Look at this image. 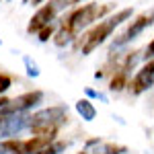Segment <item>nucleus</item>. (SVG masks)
Instances as JSON below:
<instances>
[{
	"mask_svg": "<svg viewBox=\"0 0 154 154\" xmlns=\"http://www.w3.org/2000/svg\"><path fill=\"white\" fill-rule=\"evenodd\" d=\"M134 17V8H121V11L113 12L109 17H103L101 21H97L86 33L82 35V39L78 41V49L82 56H91L95 49H99V45H103L109 37L113 35V31L119 25H123L125 21H130Z\"/></svg>",
	"mask_w": 154,
	"mask_h": 154,
	"instance_id": "obj_1",
	"label": "nucleus"
},
{
	"mask_svg": "<svg viewBox=\"0 0 154 154\" xmlns=\"http://www.w3.org/2000/svg\"><path fill=\"white\" fill-rule=\"evenodd\" d=\"M111 11H113V4H111V2H105V4H97V2L82 4V6H78V8H74L62 23H58V29L64 31V33H68V35L76 41V37H78L80 31L88 29V27L95 25L97 21H101V19L107 17Z\"/></svg>",
	"mask_w": 154,
	"mask_h": 154,
	"instance_id": "obj_2",
	"label": "nucleus"
},
{
	"mask_svg": "<svg viewBox=\"0 0 154 154\" xmlns=\"http://www.w3.org/2000/svg\"><path fill=\"white\" fill-rule=\"evenodd\" d=\"M66 123H68V107L54 105L31 113L29 131L37 136H58L62 125H66Z\"/></svg>",
	"mask_w": 154,
	"mask_h": 154,
	"instance_id": "obj_3",
	"label": "nucleus"
},
{
	"mask_svg": "<svg viewBox=\"0 0 154 154\" xmlns=\"http://www.w3.org/2000/svg\"><path fill=\"white\" fill-rule=\"evenodd\" d=\"M68 6H70L68 0H45V2L37 8L35 14L29 19L27 33H29V35H37V31H39L41 27H45L48 23L56 21L58 12H62L64 8H68Z\"/></svg>",
	"mask_w": 154,
	"mask_h": 154,
	"instance_id": "obj_4",
	"label": "nucleus"
},
{
	"mask_svg": "<svg viewBox=\"0 0 154 154\" xmlns=\"http://www.w3.org/2000/svg\"><path fill=\"white\" fill-rule=\"evenodd\" d=\"M152 25H154V8L142 12V14H138V17L125 27V31H121V33L113 39L111 51H115V49H119V48H123V45H128V43H131L134 39H138V37L142 35L148 27H152Z\"/></svg>",
	"mask_w": 154,
	"mask_h": 154,
	"instance_id": "obj_5",
	"label": "nucleus"
},
{
	"mask_svg": "<svg viewBox=\"0 0 154 154\" xmlns=\"http://www.w3.org/2000/svg\"><path fill=\"white\" fill-rule=\"evenodd\" d=\"M39 103H43V93L41 91H29V93H23V95L11 99L6 107H2V111L6 115H12V113H23V111H31L35 109Z\"/></svg>",
	"mask_w": 154,
	"mask_h": 154,
	"instance_id": "obj_6",
	"label": "nucleus"
},
{
	"mask_svg": "<svg viewBox=\"0 0 154 154\" xmlns=\"http://www.w3.org/2000/svg\"><path fill=\"white\" fill-rule=\"evenodd\" d=\"M152 86H154V60L150 58V60H146V64L128 82V88H130V93L134 97H138L142 93H146L148 88H152Z\"/></svg>",
	"mask_w": 154,
	"mask_h": 154,
	"instance_id": "obj_7",
	"label": "nucleus"
},
{
	"mask_svg": "<svg viewBox=\"0 0 154 154\" xmlns=\"http://www.w3.org/2000/svg\"><path fill=\"white\" fill-rule=\"evenodd\" d=\"M86 148L91 154H125L128 148L125 146H119V144H113V142H105L101 138H93L86 142Z\"/></svg>",
	"mask_w": 154,
	"mask_h": 154,
	"instance_id": "obj_8",
	"label": "nucleus"
},
{
	"mask_svg": "<svg viewBox=\"0 0 154 154\" xmlns=\"http://www.w3.org/2000/svg\"><path fill=\"white\" fill-rule=\"evenodd\" d=\"M76 113L80 115V117L84 119V121H93V119L97 117V109L95 105L88 101V99H80V101H76Z\"/></svg>",
	"mask_w": 154,
	"mask_h": 154,
	"instance_id": "obj_9",
	"label": "nucleus"
},
{
	"mask_svg": "<svg viewBox=\"0 0 154 154\" xmlns=\"http://www.w3.org/2000/svg\"><path fill=\"white\" fill-rule=\"evenodd\" d=\"M128 72H123V70H113V76H111V80H109V91L111 93H121L125 86H128Z\"/></svg>",
	"mask_w": 154,
	"mask_h": 154,
	"instance_id": "obj_10",
	"label": "nucleus"
},
{
	"mask_svg": "<svg viewBox=\"0 0 154 154\" xmlns=\"http://www.w3.org/2000/svg\"><path fill=\"white\" fill-rule=\"evenodd\" d=\"M23 140L21 138H2L0 140V154H21Z\"/></svg>",
	"mask_w": 154,
	"mask_h": 154,
	"instance_id": "obj_11",
	"label": "nucleus"
},
{
	"mask_svg": "<svg viewBox=\"0 0 154 154\" xmlns=\"http://www.w3.org/2000/svg\"><path fill=\"white\" fill-rule=\"evenodd\" d=\"M66 148H68V144H66V142H62V140H54V142L48 144L45 148L35 150V152H27V154H62V152H66Z\"/></svg>",
	"mask_w": 154,
	"mask_h": 154,
	"instance_id": "obj_12",
	"label": "nucleus"
},
{
	"mask_svg": "<svg viewBox=\"0 0 154 154\" xmlns=\"http://www.w3.org/2000/svg\"><path fill=\"white\" fill-rule=\"evenodd\" d=\"M56 29H58V23H56V21L48 23L45 27H41V29L37 31V39H39L41 43H48L49 39H54V33H56Z\"/></svg>",
	"mask_w": 154,
	"mask_h": 154,
	"instance_id": "obj_13",
	"label": "nucleus"
},
{
	"mask_svg": "<svg viewBox=\"0 0 154 154\" xmlns=\"http://www.w3.org/2000/svg\"><path fill=\"white\" fill-rule=\"evenodd\" d=\"M23 62H25V68H27V74H29L31 78H37V76H39V66H37L29 56H25Z\"/></svg>",
	"mask_w": 154,
	"mask_h": 154,
	"instance_id": "obj_14",
	"label": "nucleus"
},
{
	"mask_svg": "<svg viewBox=\"0 0 154 154\" xmlns=\"http://www.w3.org/2000/svg\"><path fill=\"white\" fill-rule=\"evenodd\" d=\"M11 86H12V78L8 74H2V72H0V95H4Z\"/></svg>",
	"mask_w": 154,
	"mask_h": 154,
	"instance_id": "obj_15",
	"label": "nucleus"
},
{
	"mask_svg": "<svg viewBox=\"0 0 154 154\" xmlns=\"http://www.w3.org/2000/svg\"><path fill=\"white\" fill-rule=\"evenodd\" d=\"M86 95L91 97V99H99V101H103V103H109L107 101V97L103 93H99V91H93V88H86Z\"/></svg>",
	"mask_w": 154,
	"mask_h": 154,
	"instance_id": "obj_16",
	"label": "nucleus"
},
{
	"mask_svg": "<svg viewBox=\"0 0 154 154\" xmlns=\"http://www.w3.org/2000/svg\"><path fill=\"white\" fill-rule=\"evenodd\" d=\"M154 58V39L148 43V48H146V54H144V60H150Z\"/></svg>",
	"mask_w": 154,
	"mask_h": 154,
	"instance_id": "obj_17",
	"label": "nucleus"
},
{
	"mask_svg": "<svg viewBox=\"0 0 154 154\" xmlns=\"http://www.w3.org/2000/svg\"><path fill=\"white\" fill-rule=\"evenodd\" d=\"M8 101H11V99H8V97L0 95V109H2V107H6V103H8Z\"/></svg>",
	"mask_w": 154,
	"mask_h": 154,
	"instance_id": "obj_18",
	"label": "nucleus"
},
{
	"mask_svg": "<svg viewBox=\"0 0 154 154\" xmlns=\"http://www.w3.org/2000/svg\"><path fill=\"white\" fill-rule=\"evenodd\" d=\"M6 119H8V115H6V113H4V111L0 109V125H2V123H4Z\"/></svg>",
	"mask_w": 154,
	"mask_h": 154,
	"instance_id": "obj_19",
	"label": "nucleus"
},
{
	"mask_svg": "<svg viewBox=\"0 0 154 154\" xmlns=\"http://www.w3.org/2000/svg\"><path fill=\"white\" fill-rule=\"evenodd\" d=\"M29 2H31V4H35V6H37V4H43L45 0H29Z\"/></svg>",
	"mask_w": 154,
	"mask_h": 154,
	"instance_id": "obj_20",
	"label": "nucleus"
},
{
	"mask_svg": "<svg viewBox=\"0 0 154 154\" xmlns=\"http://www.w3.org/2000/svg\"><path fill=\"white\" fill-rule=\"evenodd\" d=\"M68 2H70V4H80L82 0H68Z\"/></svg>",
	"mask_w": 154,
	"mask_h": 154,
	"instance_id": "obj_21",
	"label": "nucleus"
},
{
	"mask_svg": "<svg viewBox=\"0 0 154 154\" xmlns=\"http://www.w3.org/2000/svg\"><path fill=\"white\" fill-rule=\"evenodd\" d=\"M78 154H88V150H84V152H78Z\"/></svg>",
	"mask_w": 154,
	"mask_h": 154,
	"instance_id": "obj_22",
	"label": "nucleus"
},
{
	"mask_svg": "<svg viewBox=\"0 0 154 154\" xmlns=\"http://www.w3.org/2000/svg\"><path fill=\"white\" fill-rule=\"evenodd\" d=\"M25 2H29V0H25Z\"/></svg>",
	"mask_w": 154,
	"mask_h": 154,
	"instance_id": "obj_23",
	"label": "nucleus"
},
{
	"mask_svg": "<svg viewBox=\"0 0 154 154\" xmlns=\"http://www.w3.org/2000/svg\"><path fill=\"white\" fill-rule=\"evenodd\" d=\"M8 2H12V0H8Z\"/></svg>",
	"mask_w": 154,
	"mask_h": 154,
	"instance_id": "obj_24",
	"label": "nucleus"
},
{
	"mask_svg": "<svg viewBox=\"0 0 154 154\" xmlns=\"http://www.w3.org/2000/svg\"><path fill=\"white\" fill-rule=\"evenodd\" d=\"M0 2H2V0H0Z\"/></svg>",
	"mask_w": 154,
	"mask_h": 154,
	"instance_id": "obj_25",
	"label": "nucleus"
},
{
	"mask_svg": "<svg viewBox=\"0 0 154 154\" xmlns=\"http://www.w3.org/2000/svg\"><path fill=\"white\" fill-rule=\"evenodd\" d=\"M0 43H2V41H0Z\"/></svg>",
	"mask_w": 154,
	"mask_h": 154,
	"instance_id": "obj_26",
	"label": "nucleus"
}]
</instances>
